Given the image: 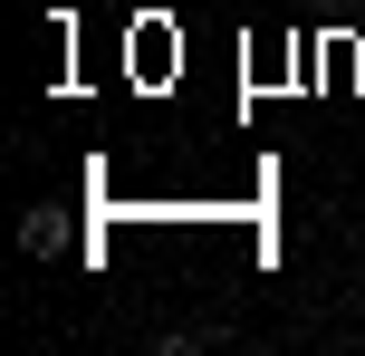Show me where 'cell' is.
<instances>
[{"label":"cell","mask_w":365,"mask_h":356,"mask_svg":"<svg viewBox=\"0 0 365 356\" xmlns=\"http://www.w3.org/2000/svg\"><path fill=\"white\" fill-rule=\"evenodd\" d=\"M19 250H29V260H58V250H68V222H58V203L19 212Z\"/></svg>","instance_id":"cell-1"}]
</instances>
